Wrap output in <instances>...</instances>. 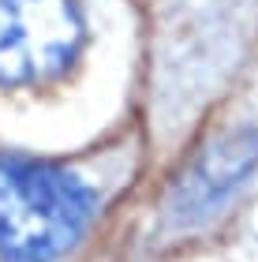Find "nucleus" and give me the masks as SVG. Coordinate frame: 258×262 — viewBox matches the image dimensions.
I'll use <instances>...</instances> for the list:
<instances>
[{
    "label": "nucleus",
    "instance_id": "f257e3e1",
    "mask_svg": "<svg viewBox=\"0 0 258 262\" xmlns=\"http://www.w3.org/2000/svg\"><path fill=\"white\" fill-rule=\"evenodd\" d=\"M98 191L64 165L0 154V262H60L90 232Z\"/></svg>",
    "mask_w": 258,
    "mask_h": 262
},
{
    "label": "nucleus",
    "instance_id": "f03ea898",
    "mask_svg": "<svg viewBox=\"0 0 258 262\" xmlns=\"http://www.w3.org/2000/svg\"><path fill=\"white\" fill-rule=\"evenodd\" d=\"M86 34L79 0H0V86L49 82Z\"/></svg>",
    "mask_w": 258,
    "mask_h": 262
},
{
    "label": "nucleus",
    "instance_id": "7ed1b4c3",
    "mask_svg": "<svg viewBox=\"0 0 258 262\" xmlns=\"http://www.w3.org/2000/svg\"><path fill=\"white\" fill-rule=\"evenodd\" d=\"M254 169H258V127L240 124L217 135L176 180L169 199V225L172 229H195V225L209 221L247 184Z\"/></svg>",
    "mask_w": 258,
    "mask_h": 262
}]
</instances>
